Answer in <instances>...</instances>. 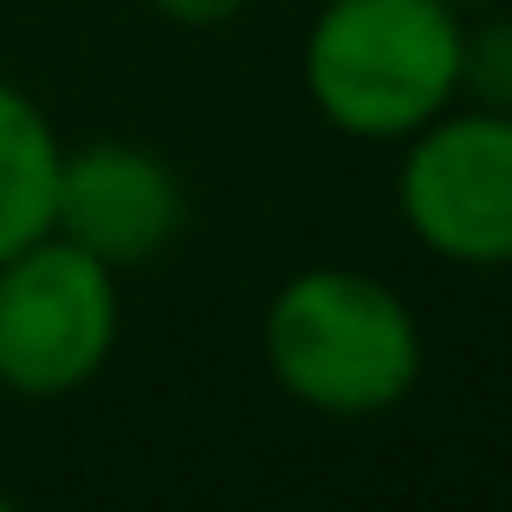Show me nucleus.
<instances>
[{
  "label": "nucleus",
  "mask_w": 512,
  "mask_h": 512,
  "mask_svg": "<svg viewBox=\"0 0 512 512\" xmlns=\"http://www.w3.org/2000/svg\"><path fill=\"white\" fill-rule=\"evenodd\" d=\"M260 344L273 383L338 422L396 409L422 376V325L402 292L350 266L292 273L266 305Z\"/></svg>",
  "instance_id": "obj_1"
},
{
  "label": "nucleus",
  "mask_w": 512,
  "mask_h": 512,
  "mask_svg": "<svg viewBox=\"0 0 512 512\" xmlns=\"http://www.w3.org/2000/svg\"><path fill=\"white\" fill-rule=\"evenodd\" d=\"M461 85V7L448 0H325L305 39V91L344 137L402 143Z\"/></svg>",
  "instance_id": "obj_2"
},
{
  "label": "nucleus",
  "mask_w": 512,
  "mask_h": 512,
  "mask_svg": "<svg viewBox=\"0 0 512 512\" xmlns=\"http://www.w3.org/2000/svg\"><path fill=\"white\" fill-rule=\"evenodd\" d=\"M117 273L59 234L0 260V389L72 396L111 363Z\"/></svg>",
  "instance_id": "obj_3"
},
{
  "label": "nucleus",
  "mask_w": 512,
  "mask_h": 512,
  "mask_svg": "<svg viewBox=\"0 0 512 512\" xmlns=\"http://www.w3.org/2000/svg\"><path fill=\"white\" fill-rule=\"evenodd\" d=\"M409 234L448 266H512V111H441L409 130L396 169Z\"/></svg>",
  "instance_id": "obj_4"
},
{
  "label": "nucleus",
  "mask_w": 512,
  "mask_h": 512,
  "mask_svg": "<svg viewBox=\"0 0 512 512\" xmlns=\"http://www.w3.org/2000/svg\"><path fill=\"white\" fill-rule=\"evenodd\" d=\"M188 188L156 150L143 143H85L59 150V188H52V234L85 247L111 273L150 266L182 240Z\"/></svg>",
  "instance_id": "obj_5"
},
{
  "label": "nucleus",
  "mask_w": 512,
  "mask_h": 512,
  "mask_svg": "<svg viewBox=\"0 0 512 512\" xmlns=\"http://www.w3.org/2000/svg\"><path fill=\"white\" fill-rule=\"evenodd\" d=\"M52 188H59V137L46 111L0 78V260L52 234Z\"/></svg>",
  "instance_id": "obj_6"
},
{
  "label": "nucleus",
  "mask_w": 512,
  "mask_h": 512,
  "mask_svg": "<svg viewBox=\"0 0 512 512\" xmlns=\"http://www.w3.org/2000/svg\"><path fill=\"white\" fill-rule=\"evenodd\" d=\"M454 98H474L480 111H512V13L480 20L474 33L461 26V85Z\"/></svg>",
  "instance_id": "obj_7"
},
{
  "label": "nucleus",
  "mask_w": 512,
  "mask_h": 512,
  "mask_svg": "<svg viewBox=\"0 0 512 512\" xmlns=\"http://www.w3.org/2000/svg\"><path fill=\"white\" fill-rule=\"evenodd\" d=\"M143 7H156L175 26H221L234 13H247V0H143Z\"/></svg>",
  "instance_id": "obj_8"
},
{
  "label": "nucleus",
  "mask_w": 512,
  "mask_h": 512,
  "mask_svg": "<svg viewBox=\"0 0 512 512\" xmlns=\"http://www.w3.org/2000/svg\"><path fill=\"white\" fill-rule=\"evenodd\" d=\"M448 7H461V13H467V7H493V0H448Z\"/></svg>",
  "instance_id": "obj_9"
},
{
  "label": "nucleus",
  "mask_w": 512,
  "mask_h": 512,
  "mask_svg": "<svg viewBox=\"0 0 512 512\" xmlns=\"http://www.w3.org/2000/svg\"><path fill=\"white\" fill-rule=\"evenodd\" d=\"M7 506H13V500H7V493H0V512H7Z\"/></svg>",
  "instance_id": "obj_10"
}]
</instances>
